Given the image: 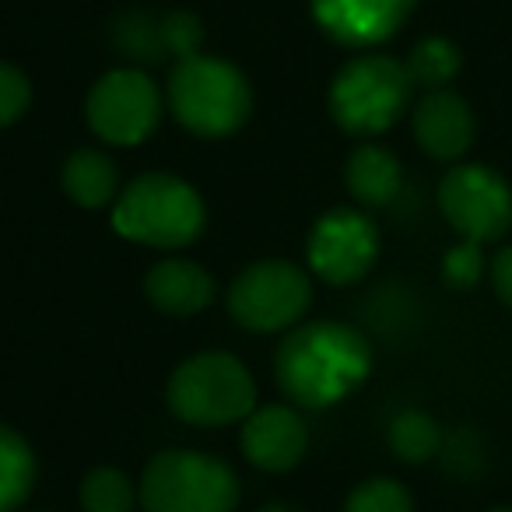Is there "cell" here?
I'll return each instance as SVG.
<instances>
[{
    "label": "cell",
    "mask_w": 512,
    "mask_h": 512,
    "mask_svg": "<svg viewBox=\"0 0 512 512\" xmlns=\"http://www.w3.org/2000/svg\"><path fill=\"white\" fill-rule=\"evenodd\" d=\"M442 463L456 477H477L484 470V442L470 428H456L442 439Z\"/></svg>",
    "instance_id": "obj_24"
},
{
    "label": "cell",
    "mask_w": 512,
    "mask_h": 512,
    "mask_svg": "<svg viewBox=\"0 0 512 512\" xmlns=\"http://www.w3.org/2000/svg\"><path fill=\"white\" fill-rule=\"evenodd\" d=\"M39 463L25 435L0 425V512H18L36 488Z\"/></svg>",
    "instance_id": "obj_17"
},
{
    "label": "cell",
    "mask_w": 512,
    "mask_h": 512,
    "mask_svg": "<svg viewBox=\"0 0 512 512\" xmlns=\"http://www.w3.org/2000/svg\"><path fill=\"white\" fill-rule=\"evenodd\" d=\"M407 74H411L414 88H425V92H439V88H449V81L460 74L463 67V53L453 39L446 36H428L421 43L411 46L404 60Z\"/></svg>",
    "instance_id": "obj_19"
},
{
    "label": "cell",
    "mask_w": 512,
    "mask_h": 512,
    "mask_svg": "<svg viewBox=\"0 0 512 512\" xmlns=\"http://www.w3.org/2000/svg\"><path fill=\"white\" fill-rule=\"evenodd\" d=\"M116 235L148 249H186L207 228L204 197L176 172H144L113 204Z\"/></svg>",
    "instance_id": "obj_3"
},
{
    "label": "cell",
    "mask_w": 512,
    "mask_h": 512,
    "mask_svg": "<svg viewBox=\"0 0 512 512\" xmlns=\"http://www.w3.org/2000/svg\"><path fill=\"white\" fill-rule=\"evenodd\" d=\"M488 278H491V288H495V295L502 299V306L512 309V246H505L502 253L491 260Z\"/></svg>",
    "instance_id": "obj_27"
},
{
    "label": "cell",
    "mask_w": 512,
    "mask_h": 512,
    "mask_svg": "<svg viewBox=\"0 0 512 512\" xmlns=\"http://www.w3.org/2000/svg\"><path fill=\"white\" fill-rule=\"evenodd\" d=\"M92 134L116 148H134L155 134L162 120V88L141 67H113L92 85L85 99Z\"/></svg>",
    "instance_id": "obj_8"
},
{
    "label": "cell",
    "mask_w": 512,
    "mask_h": 512,
    "mask_svg": "<svg viewBox=\"0 0 512 512\" xmlns=\"http://www.w3.org/2000/svg\"><path fill=\"white\" fill-rule=\"evenodd\" d=\"M379 228L362 207H334L306 239V264L327 285H355L376 267Z\"/></svg>",
    "instance_id": "obj_10"
},
{
    "label": "cell",
    "mask_w": 512,
    "mask_h": 512,
    "mask_svg": "<svg viewBox=\"0 0 512 512\" xmlns=\"http://www.w3.org/2000/svg\"><path fill=\"white\" fill-rule=\"evenodd\" d=\"M165 102L183 130L204 141H218L246 127L253 113V88L232 60L197 53L172 64Z\"/></svg>",
    "instance_id": "obj_2"
},
{
    "label": "cell",
    "mask_w": 512,
    "mask_h": 512,
    "mask_svg": "<svg viewBox=\"0 0 512 512\" xmlns=\"http://www.w3.org/2000/svg\"><path fill=\"white\" fill-rule=\"evenodd\" d=\"M141 512H235L239 477L225 460L197 449H162L141 474Z\"/></svg>",
    "instance_id": "obj_6"
},
{
    "label": "cell",
    "mask_w": 512,
    "mask_h": 512,
    "mask_svg": "<svg viewBox=\"0 0 512 512\" xmlns=\"http://www.w3.org/2000/svg\"><path fill=\"white\" fill-rule=\"evenodd\" d=\"M411 130L425 155L439 158V162H456L474 144L477 123L467 99H460L449 88H439V92H425L418 99L411 113Z\"/></svg>",
    "instance_id": "obj_13"
},
{
    "label": "cell",
    "mask_w": 512,
    "mask_h": 512,
    "mask_svg": "<svg viewBox=\"0 0 512 512\" xmlns=\"http://www.w3.org/2000/svg\"><path fill=\"white\" fill-rule=\"evenodd\" d=\"M418 0H313V22L348 50H369L397 36Z\"/></svg>",
    "instance_id": "obj_11"
},
{
    "label": "cell",
    "mask_w": 512,
    "mask_h": 512,
    "mask_svg": "<svg viewBox=\"0 0 512 512\" xmlns=\"http://www.w3.org/2000/svg\"><path fill=\"white\" fill-rule=\"evenodd\" d=\"M228 316L249 334H278L306 316L313 278L292 260H256L228 285Z\"/></svg>",
    "instance_id": "obj_7"
},
{
    "label": "cell",
    "mask_w": 512,
    "mask_h": 512,
    "mask_svg": "<svg viewBox=\"0 0 512 512\" xmlns=\"http://www.w3.org/2000/svg\"><path fill=\"white\" fill-rule=\"evenodd\" d=\"M484 271H488V264H484L481 242H470V239H463L460 246H453L446 253V260H442V278H446L453 288H460V292L481 285Z\"/></svg>",
    "instance_id": "obj_26"
},
{
    "label": "cell",
    "mask_w": 512,
    "mask_h": 512,
    "mask_svg": "<svg viewBox=\"0 0 512 512\" xmlns=\"http://www.w3.org/2000/svg\"><path fill=\"white\" fill-rule=\"evenodd\" d=\"M242 456L264 474H288L306 460L309 428L302 414L288 404L256 407L239 432Z\"/></svg>",
    "instance_id": "obj_12"
},
{
    "label": "cell",
    "mask_w": 512,
    "mask_h": 512,
    "mask_svg": "<svg viewBox=\"0 0 512 512\" xmlns=\"http://www.w3.org/2000/svg\"><path fill=\"white\" fill-rule=\"evenodd\" d=\"M32 106V81L22 67L0 60V130L18 123Z\"/></svg>",
    "instance_id": "obj_25"
},
{
    "label": "cell",
    "mask_w": 512,
    "mask_h": 512,
    "mask_svg": "<svg viewBox=\"0 0 512 512\" xmlns=\"http://www.w3.org/2000/svg\"><path fill=\"white\" fill-rule=\"evenodd\" d=\"M386 439L397 460L404 463H428L442 453V428L432 414L418 411V407H407V411L393 414L390 428H386Z\"/></svg>",
    "instance_id": "obj_18"
},
{
    "label": "cell",
    "mask_w": 512,
    "mask_h": 512,
    "mask_svg": "<svg viewBox=\"0 0 512 512\" xmlns=\"http://www.w3.org/2000/svg\"><path fill=\"white\" fill-rule=\"evenodd\" d=\"M165 404L186 425H235V421H246L256 411V383L235 355L200 351V355L186 358L169 376Z\"/></svg>",
    "instance_id": "obj_5"
},
{
    "label": "cell",
    "mask_w": 512,
    "mask_h": 512,
    "mask_svg": "<svg viewBox=\"0 0 512 512\" xmlns=\"http://www.w3.org/2000/svg\"><path fill=\"white\" fill-rule=\"evenodd\" d=\"M344 512H414V498L393 477H369L348 495Z\"/></svg>",
    "instance_id": "obj_22"
},
{
    "label": "cell",
    "mask_w": 512,
    "mask_h": 512,
    "mask_svg": "<svg viewBox=\"0 0 512 512\" xmlns=\"http://www.w3.org/2000/svg\"><path fill=\"white\" fill-rule=\"evenodd\" d=\"M344 183L362 207H386L400 197L404 169L397 155L386 151L383 144H358L344 165Z\"/></svg>",
    "instance_id": "obj_15"
},
{
    "label": "cell",
    "mask_w": 512,
    "mask_h": 512,
    "mask_svg": "<svg viewBox=\"0 0 512 512\" xmlns=\"http://www.w3.org/2000/svg\"><path fill=\"white\" fill-rule=\"evenodd\" d=\"M144 295H148V302L158 313L186 320V316H197L211 306L214 295H218V285H214L211 274L200 264H193V260L165 256V260H158V264L151 267L148 278H144Z\"/></svg>",
    "instance_id": "obj_14"
},
{
    "label": "cell",
    "mask_w": 512,
    "mask_h": 512,
    "mask_svg": "<svg viewBox=\"0 0 512 512\" xmlns=\"http://www.w3.org/2000/svg\"><path fill=\"white\" fill-rule=\"evenodd\" d=\"M439 211L460 239L495 242L512 225V186L488 165H456L439 183Z\"/></svg>",
    "instance_id": "obj_9"
},
{
    "label": "cell",
    "mask_w": 512,
    "mask_h": 512,
    "mask_svg": "<svg viewBox=\"0 0 512 512\" xmlns=\"http://www.w3.org/2000/svg\"><path fill=\"white\" fill-rule=\"evenodd\" d=\"M488 512H512V505H495V509H488Z\"/></svg>",
    "instance_id": "obj_28"
},
{
    "label": "cell",
    "mask_w": 512,
    "mask_h": 512,
    "mask_svg": "<svg viewBox=\"0 0 512 512\" xmlns=\"http://www.w3.org/2000/svg\"><path fill=\"white\" fill-rule=\"evenodd\" d=\"M60 183L71 204L85 207V211H102L113 207L120 197V172L116 162L99 148H78L67 155L64 169H60Z\"/></svg>",
    "instance_id": "obj_16"
},
{
    "label": "cell",
    "mask_w": 512,
    "mask_h": 512,
    "mask_svg": "<svg viewBox=\"0 0 512 512\" xmlns=\"http://www.w3.org/2000/svg\"><path fill=\"white\" fill-rule=\"evenodd\" d=\"M113 46L134 64H162L169 53L162 43V18L148 15V11H123L113 25H109Z\"/></svg>",
    "instance_id": "obj_20"
},
{
    "label": "cell",
    "mask_w": 512,
    "mask_h": 512,
    "mask_svg": "<svg viewBox=\"0 0 512 512\" xmlns=\"http://www.w3.org/2000/svg\"><path fill=\"white\" fill-rule=\"evenodd\" d=\"M81 512H137L141 491L120 467H95L81 477Z\"/></svg>",
    "instance_id": "obj_21"
},
{
    "label": "cell",
    "mask_w": 512,
    "mask_h": 512,
    "mask_svg": "<svg viewBox=\"0 0 512 512\" xmlns=\"http://www.w3.org/2000/svg\"><path fill=\"white\" fill-rule=\"evenodd\" d=\"M372 372V344L362 330L337 320L295 327L274 351V379L292 404L306 411L341 404Z\"/></svg>",
    "instance_id": "obj_1"
},
{
    "label": "cell",
    "mask_w": 512,
    "mask_h": 512,
    "mask_svg": "<svg viewBox=\"0 0 512 512\" xmlns=\"http://www.w3.org/2000/svg\"><path fill=\"white\" fill-rule=\"evenodd\" d=\"M162 43L172 60L197 57L204 46V22L193 11H169L162 18Z\"/></svg>",
    "instance_id": "obj_23"
},
{
    "label": "cell",
    "mask_w": 512,
    "mask_h": 512,
    "mask_svg": "<svg viewBox=\"0 0 512 512\" xmlns=\"http://www.w3.org/2000/svg\"><path fill=\"white\" fill-rule=\"evenodd\" d=\"M411 95L414 81L404 60L386 53H362L334 74L327 106L344 134L379 137L407 113Z\"/></svg>",
    "instance_id": "obj_4"
}]
</instances>
